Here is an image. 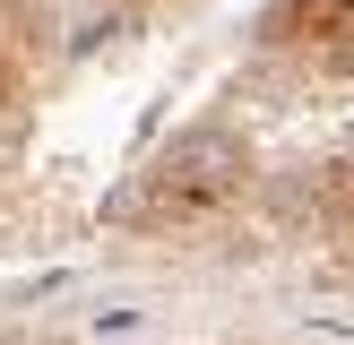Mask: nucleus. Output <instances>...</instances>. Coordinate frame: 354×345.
I'll return each instance as SVG.
<instances>
[{
  "label": "nucleus",
  "instance_id": "obj_1",
  "mask_svg": "<svg viewBox=\"0 0 354 345\" xmlns=\"http://www.w3.org/2000/svg\"><path fill=\"white\" fill-rule=\"evenodd\" d=\"M242 181H251V147H242L234 130H190V138H173V147L138 172V190L113 216L130 224V233H173V224H199V216H216V207H234Z\"/></svg>",
  "mask_w": 354,
  "mask_h": 345
},
{
  "label": "nucleus",
  "instance_id": "obj_2",
  "mask_svg": "<svg viewBox=\"0 0 354 345\" xmlns=\"http://www.w3.org/2000/svg\"><path fill=\"white\" fill-rule=\"evenodd\" d=\"M259 34L268 52H294L320 78H354V0H277Z\"/></svg>",
  "mask_w": 354,
  "mask_h": 345
},
{
  "label": "nucleus",
  "instance_id": "obj_3",
  "mask_svg": "<svg viewBox=\"0 0 354 345\" xmlns=\"http://www.w3.org/2000/svg\"><path fill=\"white\" fill-rule=\"evenodd\" d=\"M26 69H35V34H26V9L17 0H0V103L26 86Z\"/></svg>",
  "mask_w": 354,
  "mask_h": 345
}]
</instances>
